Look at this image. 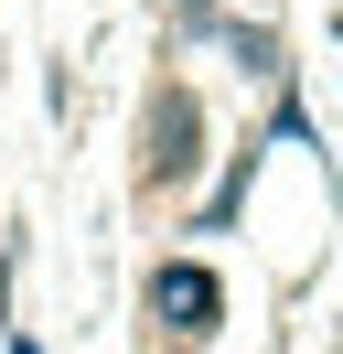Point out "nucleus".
<instances>
[{
  "mask_svg": "<svg viewBox=\"0 0 343 354\" xmlns=\"http://www.w3.org/2000/svg\"><path fill=\"white\" fill-rule=\"evenodd\" d=\"M204 161H214V118H204V97H193V75H150L140 86V161H129V183H140L150 204H183L193 183H204Z\"/></svg>",
  "mask_w": 343,
  "mask_h": 354,
  "instance_id": "f257e3e1",
  "label": "nucleus"
},
{
  "mask_svg": "<svg viewBox=\"0 0 343 354\" xmlns=\"http://www.w3.org/2000/svg\"><path fill=\"white\" fill-rule=\"evenodd\" d=\"M140 322H150V344H172V354L214 344V333H225V279H214V258H150L140 268Z\"/></svg>",
  "mask_w": 343,
  "mask_h": 354,
  "instance_id": "f03ea898",
  "label": "nucleus"
},
{
  "mask_svg": "<svg viewBox=\"0 0 343 354\" xmlns=\"http://www.w3.org/2000/svg\"><path fill=\"white\" fill-rule=\"evenodd\" d=\"M204 44L225 54V65L247 75V86H279V75H290V54H279V32H268V22H247L236 0H225V11H214V22H204Z\"/></svg>",
  "mask_w": 343,
  "mask_h": 354,
  "instance_id": "7ed1b4c3",
  "label": "nucleus"
},
{
  "mask_svg": "<svg viewBox=\"0 0 343 354\" xmlns=\"http://www.w3.org/2000/svg\"><path fill=\"white\" fill-rule=\"evenodd\" d=\"M161 11H172V54H193V44H204V22L225 11V0H161Z\"/></svg>",
  "mask_w": 343,
  "mask_h": 354,
  "instance_id": "20e7f679",
  "label": "nucleus"
},
{
  "mask_svg": "<svg viewBox=\"0 0 343 354\" xmlns=\"http://www.w3.org/2000/svg\"><path fill=\"white\" fill-rule=\"evenodd\" d=\"M0 354H43V344H33V333H21V322H0Z\"/></svg>",
  "mask_w": 343,
  "mask_h": 354,
  "instance_id": "39448f33",
  "label": "nucleus"
}]
</instances>
